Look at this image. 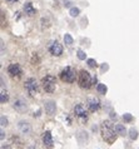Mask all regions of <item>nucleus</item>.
Segmentation results:
<instances>
[{
  "mask_svg": "<svg viewBox=\"0 0 139 149\" xmlns=\"http://www.w3.org/2000/svg\"><path fill=\"white\" fill-rule=\"evenodd\" d=\"M114 129H115V132L119 135H125L126 134V130H125V127L123 125V124H117L115 125V128H114Z\"/></svg>",
  "mask_w": 139,
  "mask_h": 149,
  "instance_id": "16",
  "label": "nucleus"
},
{
  "mask_svg": "<svg viewBox=\"0 0 139 149\" xmlns=\"http://www.w3.org/2000/svg\"><path fill=\"white\" fill-rule=\"evenodd\" d=\"M64 41H65V44L67 45H72L73 44V38L69 34H65L64 35Z\"/></svg>",
  "mask_w": 139,
  "mask_h": 149,
  "instance_id": "20",
  "label": "nucleus"
},
{
  "mask_svg": "<svg viewBox=\"0 0 139 149\" xmlns=\"http://www.w3.org/2000/svg\"><path fill=\"white\" fill-rule=\"evenodd\" d=\"M79 13H80V10L78 9V8H72V9H70V15L72 16H78V15H79Z\"/></svg>",
  "mask_w": 139,
  "mask_h": 149,
  "instance_id": "21",
  "label": "nucleus"
},
{
  "mask_svg": "<svg viewBox=\"0 0 139 149\" xmlns=\"http://www.w3.org/2000/svg\"><path fill=\"white\" fill-rule=\"evenodd\" d=\"M1 125H3V127H4V125H8V119L4 118V115L1 117Z\"/></svg>",
  "mask_w": 139,
  "mask_h": 149,
  "instance_id": "24",
  "label": "nucleus"
},
{
  "mask_svg": "<svg viewBox=\"0 0 139 149\" xmlns=\"http://www.w3.org/2000/svg\"><path fill=\"white\" fill-rule=\"evenodd\" d=\"M14 109L19 113H24L26 110V103L23 99H18V100L14 102Z\"/></svg>",
  "mask_w": 139,
  "mask_h": 149,
  "instance_id": "12",
  "label": "nucleus"
},
{
  "mask_svg": "<svg viewBox=\"0 0 139 149\" xmlns=\"http://www.w3.org/2000/svg\"><path fill=\"white\" fill-rule=\"evenodd\" d=\"M9 100V93L6 92L4 88H1V93H0V103L1 104H5Z\"/></svg>",
  "mask_w": 139,
  "mask_h": 149,
  "instance_id": "15",
  "label": "nucleus"
},
{
  "mask_svg": "<svg viewBox=\"0 0 139 149\" xmlns=\"http://www.w3.org/2000/svg\"><path fill=\"white\" fill-rule=\"evenodd\" d=\"M129 136H130V139L136 140V139L138 138V130L134 129V128H132V129L129 130Z\"/></svg>",
  "mask_w": 139,
  "mask_h": 149,
  "instance_id": "18",
  "label": "nucleus"
},
{
  "mask_svg": "<svg viewBox=\"0 0 139 149\" xmlns=\"http://www.w3.org/2000/svg\"><path fill=\"white\" fill-rule=\"evenodd\" d=\"M60 79L64 83H68V84H72L75 80V72L73 70L72 67H67L62 73H60Z\"/></svg>",
  "mask_w": 139,
  "mask_h": 149,
  "instance_id": "5",
  "label": "nucleus"
},
{
  "mask_svg": "<svg viewBox=\"0 0 139 149\" xmlns=\"http://www.w3.org/2000/svg\"><path fill=\"white\" fill-rule=\"evenodd\" d=\"M6 1H8V3H16L18 0H6Z\"/></svg>",
  "mask_w": 139,
  "mask_h": 149,
  "instance_id": "25",
  "label": "nucleus"
},
{
  "mask_svg": "<svg viewBox=\"0 0 139 149\" xmlns=\"http://www.w3.org/2000/svg\"><path fill=\"white\" fill-rule=\"evenodd\" d=\"M42 140H43L44 147H47V148H51L53 147V136H51V133L49 130H47V132H44L43 133Z\"/></svg>",
  "mask_w": 139,
  "mask_h": 149,
  "instance_id": "11",
  "label": "nucleus"
},
{
  "mask_svg": "<svg viewBox=\"0 0 139 149\" xmlns=\"http://www.w3.org/2000/svg\"><path fill=\"white\" fill-rule=\"evenodd\" d=\"M73 111H74L75 117L79 118L81 122H85L88 119V113H87V110H85L83 104H76L74 107V109H73Z\"/></svg>",
  "mask_w": 139,
  "mask_h": 149,
  "instance_id": "7",
  "label": "nucleus"
},
{
  "mask_svg": "<svg viewBox=\"0 0 139 149\" xmlns=\"http://www.w3.org/2000/svg\"><path fill=\"white\" fill-rule=\"evenodd\" d=\"M42 85L43 89L45 90L47 93H54L55 86H56V79L53 75H45L42 79Z\"/></svg>",
  "mask_w": 139,
  "mask_h": 149,
  "instance_id": "3",
  "label": "nucleus"
},
{
  "mask_svg": "<svg viewBox=\"0 0 139 149\" xmlns=\"http://www.w3.org/2000/svg\"><path fill=\"white\" fill-rule=\"evenodd\" d=\"M8 74H9L13 79H19V78L23 75V69L19 64L13 63L8 67Z\"/></svg>",
  "mask_w": 139,
  "mask_h": 149,
  "instance_id": "6",
  "label": "nucleus"
},
{
  "mask_svg": "<svg viewBox=\"0 0 139 149\" xmlns=\"http://www.w3.org/2000/svg\"><path fill=\"white\" fill-rule=\"evenodd\" d=\"M24 88H25V90L30 97H35L39 92V85H38V81H36L35 78H29V79H26L25 84H24Z\"/></svg>",
  "mask_w": 139,
  "mask_h": 149,
  "instance_id": "4",
  "label": "nucleus"
},
{
  "mask_svg": "<svg viewBox=\"0 0 139 149\" xmlns=\"http://www.w3.org/2000/svg\"><path fill=\"white\" fill-rule=\"evenodd\" d=\"M55 111H56V104H55V102H53V100H49L45 103V113L48 115H53V114H55Z\"/></svg>",
  "mask_w": 139,
  "mask_h": 149,
  "instance_id": "13",
  "label": "nucleus"
},
{
  "mask_svg": "<svg viewBox=\"0 0 139 149\" xmlns=\"http://www.w3.org/2000/svg\"><path fill=\"white\" fill-rule=\"evenodd\" d=\"M78 58H79L80 60H84L85 59V53L83 50H78Z\"/></svg>",
  "mask_w": 139,
  "mask_h": 149,
  "instance_id": "23",
  "label": "nucleus"
},
{
  "mask_svg": "<svg viewBox=\"0 0 139 149\" xmlns=\"http://www.w3.org/2000/svg\"><path fill=\"white\" fill-rule=\"evenodd\" d=\"M24 13L29 16H33L36 14V9L33 6L31 3H25V5H24Z\"/></svg>",
  "mask_w": 139,
  "mask_h": 149,
  "instance_id": "14",
  "label": "nucleus"
},
{
  "mask_svg": "<svg viewBox=\"0 0 139 149\" xmlns=\"http://www.w3.org/2000/svg\"><path fill=\"white\" fill-rule=\"evenodd\" d=\"M123 119H124V122L125 123H132L134 120V118H133V115L132 114H129V113H125L123 115Z\"/></svg>",
  "mask_w": 139,
  "mask_h": 149,
  "instance_id": "19",
  "label": "nucleus"
},
{
  "mask_svg": "<svg viewBox=\"0 0 139 149\" xmlns=\"http://www.w3.org/2000/svg\"><path fill=\"white\" fill-rule=\"evenodd\" d=\"M18 128H19V130H20V133H23L24 135H29L31 133V125L29 123H28L26 120H22V122H19L18 124Z\"/></svg>",
  "mask_w": 139,
  "mask_h": 149,
  "instance_id": "10",
  "label": "nucleus"
},
{
  "mask_svg": "<svg viewBox=\"0 0 139 149\" xmlns=\"http://www.w3.org/2000/svg\"><path fill=\"white\" fill-rule=\"evenodd\" d=\"M100 133L101 138H103L108 144H113L117 140V132L112 127L109 120H104L100 125Z\"/></svg>",
  "mask_w": 139,
  "mask_h": 149,
  "instance_id": "1",
  "label": "nucleus"
},
{
  "mask_svg": "<svg viewBox=\"0 0 139 149\" xmlns=\"http://www.w3.org/2000/svg\"><path fill=\"white\" fill-rule=\"evenodd\" d=\"M78 84L81 89H89L93 85V78L90 77V74L85 70H80L79 77H78Z\"/></svg>",
  "mask_w": 139,
  "mask_h": 149,
  "instance_id": "2",
  "label": "nucleus"
},
{
  "mask_svg": "<svg viewBox=\"0 0 139 149\" xmlns=\"http://www.w3.org/2000/svg\"><path fill=\"white\" fill-rule=\"evenodd\" d=\"M88 65L90 68H95L97 67V61L94 60V59H88Z\"/></svg>",
  "mask_w": 139,
  "mask_h": 149,
  "instance_id": "22",
  "label": "nucleus"
},
{
  "mask_svg": "<svg viewBox=\"0 0 139 149\" xmlns=\"http://www.w3.org/2000/svg\"><path fill=\"white\" fill-rule=\"evenodd\" d=\"M28 149H35V148H33V147H31V148H28Z\"/></svg>",
  "mask_w": 139,
  "mask_h": 149,
  "instance_id": "26",
  "label": "nucleus"
},
{
  "mask_svg": "<svg viewBox=\"0 0 139 149\" xmlns=\"http://www.w3.org/2000/svg\"><path fill=\"white\" fill-rule=\"evenodd\" d=\"M49 53L53 56H60L63 54V47L62 44L58 43V41H51L50 45H49Z\"/></svg>",
  "mask_w": 139,
  "mask_h": 149,
  "instance_id": "8",
  "label": "nucleus"
},
{
  "mask_svg": "<svg viewBox=\"0 0 139 149\" xmlns=\"http://www.w3.org/2000/svg\"><path fill=\"white\" fill-rule=\"evenodd\" d=\"M87 107L89 111H92V113H95L100 109V100L98 98H89L88 102H87Z\"/></svg>",
  "mask_w": 139,
  "mask_h": 149,
  "instance_id": "9",
  "label": "nucleus"
},
{
  "mask_svg": "<svg viewBox=\"0 0 139 149\" xmlns=\"http://www.w3.org/2000/svg\"><path fill=\"white\" fill-rule=\"evenodd\" d=\"M97 92L100 93V94H105L108 92V88L105 86V84H101V83H100V84L97 85Z\"/></svg>",
  "mask_w": 139,
  "mask_h": 149,
  "instance_id": "17",
  "label": "nucleus"
}]
</instances>
